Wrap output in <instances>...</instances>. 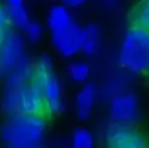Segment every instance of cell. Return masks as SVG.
Listing matches in <instances>:
<instances>
[{
  "label": "cell",
  "mask_w": 149,
  "mask_h": 148,
  "mask_svg": "<svg viewBox=\"0 0 149 148\" xmlns=\"http://www.w3.org/2000/svg\"><path fill=\"white\" fill-rule=\"evenodd\" d=\"M118 62L133 74H149V30L131 24L125 31L119 47Z\"/></svg>",
  "instance_id": "cell-1"
},
{
  "label": "cell",
  "mask_w": 149,
  "mask_h": 148,
  "mask_svg": "<svg viewBox=\"0 0 149 148\" xmlns=\"http://www.w3.org/2000/svg\"><path fill=\"white\" fill-rule=\"evenodd\" d=\"M1 110L8 118L18 115L42 116L45 112V103L39 87L31 82L19 88H5Z\"/></svg>",
  "instance_id": "cell-2"
},
{
  "label": "cell",
  "mask_w": 149,
  "mask_h": 148,
  "mask_svg": "<svg viewBox=\"0 0 149 148\" xmlns=\"http://www.w3.org/2000/svg\"><path fill=\"white\" fill-rule=\"evenodd\" d=\"M46 121L42 116L18 115L9 117L0 128V137L4 144L43 140Z\"/></svg>",
  "instance_id": "cell-3"
},
{
  "label": "cell",
  "mask_w": 149,
  "mask_h": 148,
  "mask_svg": "<svg viewBox=\"0 0 149 148\" xmlns=\"http://www.w3.org/2000/svg\"><path fill=\"white\" fill-rule=\"evenodd\" d=\"M26 55L24 35L10 28L0 44V78L5 79Z\"/></svg>",
  "instance_id": "cell-4"
},
{
  "label": "cell",
  "mask_w": 149,
  "mask_h": 148,
  "mask_svg": "<svg viewBox=\"0 0 149 148\" xmlns=\"http://www.w3.org/2000/svg\"><path fill=\"white\" fill-rule=\"evenodd\" d=\"M31 82L41 90L45 103V112L51 115H59L64 112L66 103L62 81L55 72L40 76H33Z\"/></svg>",
  "instance_id": "cell-5"
},
{
  "label": "cell",
  "mask_w": 149,
  "mask_h": 148,
  "mask_svg": "<svg viewBox=\"0 0 149 148\" xmlns=\"http://www.w3.org/2000/svg\"><path fill=\"white\" fill-rule=\"evenodd\" d=\"M109 115L114 124L133 126L140 116V101L131 91L114 97L109 105Z\"/></svg>",
  "instance_id": "cell-6"
},
{
  "label": "cell",
  "mask_w": 149,
  "mask_h": 148,
  "mask_svg": "<svg viewBox=\"0 0 149 148\" xmlns=\"http://www.w3.org/2000/svg\"><path fill=\"white\" fill-rule=\"evenodd\" d=\"M106 142L108 148H149L145 136L130 125H110L106 131Z\"/></svg>",
  "instance_id": "cell-7"
},
{
  "label": "cell",
  "mask_w": 149,
  "mask_h": 148,
  "mask_svg": "<svg viewBox=\"0 0 149 148\" xmlns=\"http://www.w3.org/2000/svg\"><path fill=\"white\" fill-rule=\"evenodd\" d=\"M81 28L77 22L51 34V40L56 52L65 59H72L81 53Z\"/></svg>",
  "instance_id": "cell-8"
},
{
  "label": "cell",
  "mask_w": 149,
  "mask_h": 148,
  "mask_svg": "<svg viewBox=\"0 0 149 148\" xmlns=\"http://www.w3.org/2000/svg\"><path fill=\"white\" fill-rule=\"evenodd\" d=\"M97 97V87L91 82L82 84L75 95V114L80 121H86L91 117Z\"/></svg>",
  "instance_id": "cell-9"
},
{
  "label": "cell",
  "mask_w": 149,
  "mask_h": 148,
  "mask_svg": "<svg viewBox=\"0 0 149 148\" xmlns=\"http://www.w3.org/2000/svg\"><path fill=\"white\" fill-rule=\"evenodd\" d=\"M104 32L96 22H89L81 28V53L86 57L98 55L102 48Z\"/></svg>",
  "instance_id": "cell-10"
},
{
  "label": "cell",
  "mask_w": 149,
  "mask_h": 148,
  "mask_svg": "<svg viewBox=\"0 0 149 148\" xmlns=\"http://www.w3.org/2000/svg\"><path fill=\"white\" fill-rule=\"evenodd\" d=\"M35 75V66L31 57L26 55L5 78V88H19L31 83Z\"/></svg>",
  "instance_id": "cell-11"
},
{
  "label": "cell",
  "mask_w": 149,
  "mask_h": 148,
  "mask_svg": "<svg viewBox=\"0 0 149 148\" xmlns=\"http://www.w3.org/2000/svg\"><path fill=\"white\" fill-rule=\"evenodd\" d=\"M74 22L72 11L66 6L61 3H55L50 6L47 13V26L51 34L60 32Z\"/></svg>",
  "instance_id": "cell-12"
},
{
  "label": "cell",
  "mask_w": 149,
  "mask_h": 148,
  "mask_svg": "<svg viewBox=\"0 0 149 148\" xmlns=\"http://www.w3.org/2000/svg\"><path fill=\"white\" fill-rule=\"evenodd\" d=\"M6 11H7L10 26H13L15 30L24 32L26 26L31 24V14L24 4L12 6V7H6Z\"/></svg>",
  "instance_id": "cell-13"
},
{
  "label": "cell",
  "mask_w": 149,
  "mask_h": 148,
  "mask_svg": "<svg viewBox=\"0 0 149 148\" xmlns=\"http://www.w3.org/2000/svg\"><path fill=\"white\" fill-rule=\"evenodd\" d=\"M67 74L72 82L76 84H84L88 81L91 74V67L86 61L76 60L72 61L67 68Z\"/></svg>",
  "instance_id": "cell-14"
},
{
  "label": "cell",
  "mask_w": 149,
  "mask_h": 148,
  "mask_svg": "<svg viewBox=\"0 0 149 148\" xmlns=\"http://www.w3.org/2000/svg\"><path fill=\"white\" fill-rule=\"evenodd\" d=\"M130 17L133 26L149 30V0L138 2L132 9Z\"/></svg>",
  "instance_id": "cell-15"
},
{
  "label": "cell",
  "mask_w": 149,
  "mask_h": 148,
  "mask_svg": "<svg viewBox=\"0 0 149 148\" xmlns=\"http://www.w3.org/2000/svg\"><path fill=\"white\" fill-rule=\"evenodd\" d=\"M71 148H94L92 133L86 128H77L71 137Z\"/></svg>",
  "instance_id": "cell-16"
},
{
  "label": "cell",
  "mask_w": 149,
  "mask_h": 148,
  "mask_svg": "<svg viewBox=\"0 0 149 148\" xmlns=\"http://www.w3.org/2000/svg\"><path fill=\"white\" fill-rule=\"evenodd\" d=\"M24 38L33 44L39 43L44 36V28L40 22L31 20V24L24 31Z\"/></svg>",
  "instance_id": "cell-17"
},
{
  "label": "cell",
  "mask_w": 149,
  "mask_h": 148,
  "mask_svg": "<svg viewBox=\"0 0 149 148\" xmlns=\"http://www.w3.org/2000/svg\"><path fill=\"white\" fill-rule=\"evenodd\" d=\"M9 28L10 24L9 19H8L7 11H6V7L4 5H0V44L5 37L6 33L9 31Z\"/></svg>",
  "instance_id": "cell-18"
},
{
  "label": "cell",
  "mask_w": 149,
  "mask_h": 148,
  "mask_svg": "<svg viewBox=\"0 0 149 148\" xmlns=\"http://www.w3.org/2000/svg\"><path fill=\"white\" fill-rule=\"evenodd\" d=\"M4 148H44L43 140L29 141V142L8 143L4 144Z\"/></svg>",
  "instance_id": "cell-19"
},
{
  "label": "cell",
  "mask_w": 149,
  "mask_h": 148,
  "mask_svg": "<svg viewBox=\"0 0 149 148\" xmlns=\"http://www.w3.org/2000/svg\"><path fill=\"white\" fill-rule=\"evenodd\" d=\"M89 0H59V3L63 4V5L66 6L67 8L72 10V9H78V8H81Z\"/></svg>",
  "instance_id": "cell-20"
},
{
  "label": "cell",
  "mask_w": 149,
  "mask_h": 148,
  "mask_svg": "<svg viewBox=\"0 0 149 148\" xmlns=\"http://www.w3.org/2000/svg\"><path fill=\"white\" fill-rule=\"evenodd\" d=\"M98 1L102 7L110 11L119 9L123 3V0H98Z\"/></svg>",
  "instance_id": "cell-21"
},
{
  "label": "cell",
  "mask_w": 149,
  "mask_h": 148,
  "mask_svg": "<svg viewBox=\"0 0 149 148\" xmlns=\"http://www.w3.org/2000/svg\"><path fill=\"white\" fill-rule=\"evenodd\" d=\"M3 2L5 3V7H12V6H18L22 5L24 0H3Z\"/></svg>",
  "instance_id": "cell-22"
},
{
  "label": "cell",
  "mask_w": 149,
  "mask_h": 148,
  "mask_svg": "<svg viewBox=\"0 0 149 148\" xmlns=\"http://www.w3.org/2000/svg\"><path fill=\"white\" fill-rule=\"evenodd\" d=\"M134 1H137V2H139V1H141V0H134Z\"/></svg>",
  "instance_id": "cell-23"
}]
</instances>
